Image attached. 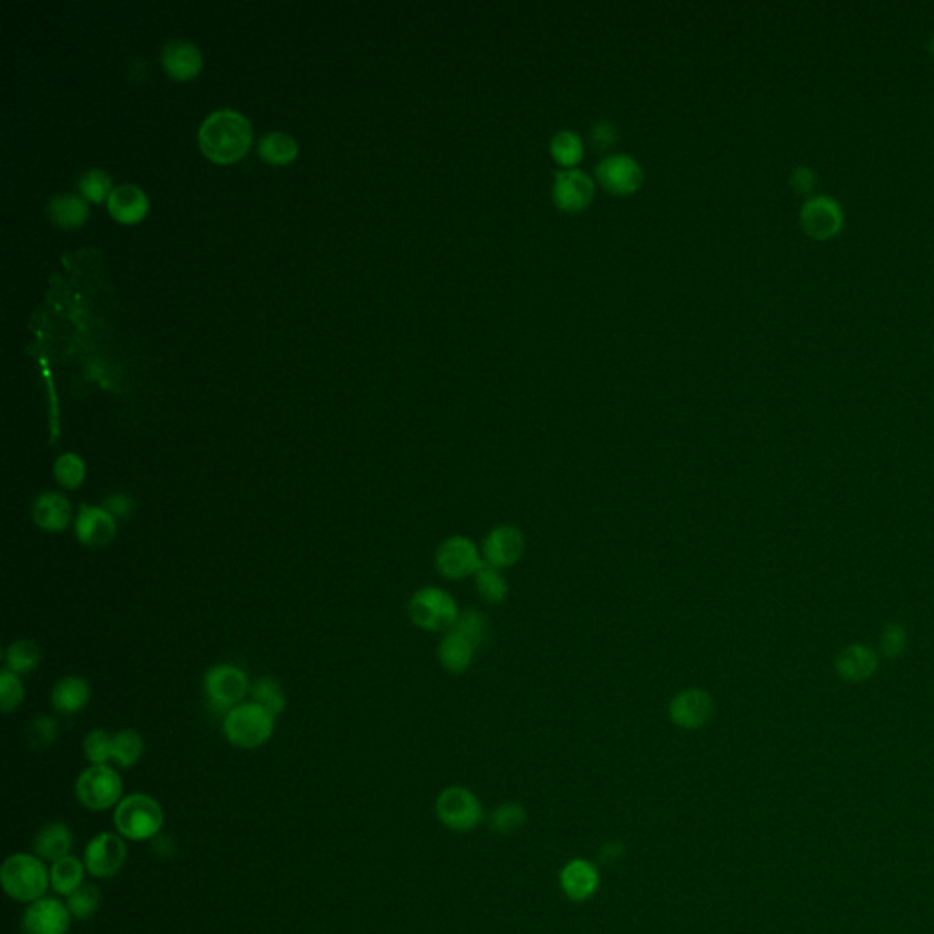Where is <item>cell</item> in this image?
Wrapping results in <instances>:
<instances>
[{
  "label": "cell",
  "instance_id": "obj_1",
  "mask_svg": "<svg viewBox=\"0 0 934 934\" xmlns=\"http://www.w3.org/2000/svg\"><path fill=\"white\" fill-rule=\"evenodd\" d=\"M252 143L249 119L232 108H221L205 117L199 128L203 154L216 163H232L245 156Z\"/></svg>",
  "mask_w": 934,
  "mask_h": 934
},
{
  "label": "cell",
  "instance_id": "obj_2",
  "mask_svg": "<svg viewBox=\"0 0 934 934\" xmlns=\"http://www.w3.org/2000/svg\"><path fill=\"white\" fill-rule=\"evenodd\" d=\"M0 882L11 900L33 903L41 900L48 891L50 872L41 858L30 854H13L6 858L0 869Z\"/></svg>",
  "mask_w": 934,
  "mask_h": 934
},
{
  "label": "cell",
  "instance_id": "obj_3",
  "mask_svg": "<svg viewBox=\"0 0 934 934\" xmlns=\"http://www.w3.org/2000/svg\"><path fill=\"white\" fill-rule=\"evenodd\" d=\"M460 612L462 610L455 597L438 586L420 588L411 595L407 604V613L413 624L435 634L449 632L457 623Z\"/></svg>",
  "mask_w": 934,
  "mask_h": 934
},
{
  "label": "cell",
  "instance_id": "obj_4",
  "mask_svg": "<svg viewBox=\"0 0 934 934\" xmlns=\"http://www.w3.org/2000/svg\"><path fill=\"white\" fill-rule=\"evenodd\" d=\"M114 823L117 832L128 840H150L163 829L165 812L154 798L146 794H132L119 801Z\"/></svg>",
  "mask_w": 934,
  "mask_h": 934
},
{
  "label": "cell",
  "instance_id": "obj_5",
  "mask_svg": "<svg viewBox=\"0 0 934 934\" xmlns=\"http://www.w3.org/2000/svg\"><path fill=\"white\" fill-rule=\"evenodd\" d=\"M274 714L258 703H243L227 712L223 732L234 747L258 748L269 741L274 732Z\"/></svg>",
  "mask_w": 934,
  "mask_h": 934
},
{
  "label": "cell",
  "instance_id": "obj_6",
  "mask_svg": "<svg viewBox=\"0 0 934 934\" xmlns=\"http://www.w3.org/2000/svg\"><path fill=\"white\" fill-rule=\"evenodd\" d=\"M435 812L438 821L453 832L473 831L484 820V807L477 794L460 785H451L438 794Z\"/></svg>",
  "mask_w": 934,
  "mask_h": 934
},
{
  "label": "cell",
  "instance_id": "obj_7",
  "mask_svg": "<svg viewBox=\"0 0 934 934\" xmlns=\"http://www.w3.org/2000/svg\"><path fill=\"white\" fill-rule=\"evenodd\" d=\"M484 564L480 546L466 535H451L438 544L435 568L447 581H464L475 577Z\"/></svg>",
  "mask_w": 934,
  "mask_h": 934
},
{
  "label": "cell",
  "instance_id": "obj_8",
  "mask_svg": "<svg viewBox=\"0 0 934 934\" xmlns=\"http://www.w3.org/2000/svg\"><path fill=\"white\" fill-rule=\"evenodd\" d=\"M75 792L86 809H112L123 796V779L108 765H92L77 779Z\"/></svg>",
  "mask_w": 934,
  "mask_h": 934
},
{
  "label": "cell",
  "instance_id": "obj_9",
  "mask_svg": "<svg viewBox=\"0 0 934 934\" xmlns=\"http://www.w3.org/2000/svg\"><path fill=\"white\" fill-rule=\"evenodd\" d=\"M714 697L712 694L699 688H685L677 692L668 703V717L675 727L683 730H699L714 716Z\"/></svg>",
  "mask_w": 934,
  "mask_h": 934
},
{
  "label": "cell",
  "instance_id": "obj_10",
  "mask_svg": "<svg viewBox=\"0 0 934 934\" xmlns=\"http://www.w3.org/2000/svg\"><path fill=\"white\" fill-rule=\"evenodd\" d=\"M205 694L216 710L230 712L249 694V677L238 666H214L205 675Z\"/></svg>",
  "mask_w": 934,
  "mask_h": 934
},
{
  "label": "cell",
  "instance_id": "obj_11",
  "mask_svg": "<svg viewBox=\"0 0 934 934\" xmlns=\"http://www.w3.org/2000/svg\"><path fill=\"white\" fill-rule=\"evenodd\" d=\"M480 551L484 564L497 570H508L522 559L526 551V537L517 526L500 524L486 533Z\"/></svg>",
  "mask_w": 934,
  "mask_h": 934
},
{
  "label": "cell",
  "instance_id": "obj_12",
  "mask_svg": "<svg viewBox=\"0 0 934 934\" xmlns=\"http://www.w3.org/2000/svg\"><path fill=\"white\" fill-rule=\"evenodd\" d=\"M128 856L126 843L121 836L103 832L88 843L84 851V867L95 878L108 880L123 869Z\"/></svg>",
  "mask_w": 934,
  "mask_h": 934
},
{
  "label": "cell",
  "instance_id": "obj_13",
  "mask_svg": "<svg viewBox=\"0 0 934 934\" xmlns=\"http://www.w3.org/2000/svg\"><path fill=\"white\" fill-rule=\"evenodd\" d=\"M72 924L68 905L55 898H41L22 914V934H66Z\"/></svg>",
  "mask_w": 934,
  "mask_h": 934
},
{
  "label": "cell",
  "instance_id": "obj_14",
  "mask_svg": "<svg viewBox=\"0 0 934 934\" xmlns=\"http://www.w3.org/2000/svg\"><path fill=\"white\" fill-rule=\"evenodd\" d=\"M597 177L602 187L613 194H632L643 183V167L639 161L626 154H613L604 157L597 165Z\"/></svg>",
  "mask_w": 934,
  "mask_h": 934
},
{
  "label": "cell",
  "instance_id": "obj_15",
  "mask_svg": "<svg viewBox=\"0 0 934 934\" xmlns=\"http://www.w3.org/2000/svg\"><path fill=\"white\" fill-rule=\"evenodd\" d=\"M75 537L88 548H106L117 535V520L99 506L83 504L75 517Z\"/></svg>",
  "mask_w": 934,
  "mask_h": 934
},
{
  "label": "cell",
  "instance_id": "obj_16",
  "mask_svg": "<svg viewBox=\"0 0 934 934\" xmlns=\"http://www.w3.org/2000/svg\"><path fill=\"white\" fill-rule=\"evenodd\" d=\"M801 227L814 238H829L843 223L841 207L829 196H814L803 203Z\"/></svg>",
  "mask_w": 934,
  "mask_h": 934
},
{
  "label": "cell",
  "instance_id": "obj_17",
  "mask_svg": "<svg viewBox=\"0 0 934 934\" xmlns=\"http://www.w3.org/2000/svg\"><path fill=\"white\" fill-rule=\"evenodd\" d=\"M595 185L592 177L579 168L562 170L555 177L553 183V199L555 203L568 212H577L586 207L593 199Z\"/></svg>",
  "mask_w": 934,
  "mask_h": 934
},
{
  "label": "cell",
  "instance_id": "obj_18",
  "mask_svg": "<svg viewBox=\"0 0 934 934\" xmlns=\"http://www.w3.org/2000/svg\"><path fill=\"white\" fill-rule=\"evenodd\" d=\"M559 880L564 896L571 902L581 903L590 900L593 894L597 893L601 885V874L592 862L584 858H575L562 867Z\"/></svg>",
  "mask_w": 934,
  "mask_h": 934
},
{
  "label": "cell",
  "instance_id": "obj_19",
  "mask_svg": "<svg viewBox=\"0 0 934 934\" xmlns=\"http://www.w3.org/2000/svg\"><path fill=\"white\" fill-rule=\"evenodd\" d=\"M32 517L33 522L41 530L50 531V533H61L72 524V504L61 493L48 491V493L39 495L35 500Z\"/></svg>",
  "mask_w": 934,
  "mask_h": 934
},
{
  "label": "cell",
  "instance_id": "obj_20",
  "mask_svg": "<svg viewBox=\"0 0 934 934\" xmlns=\"http://www.w3.org/2000/svg\"><path fill=\"white\" fill-rule=\"evenodd\" d=\"M161 63L170 77L177 81H187L198 75L203 66V57L196 44L176 39L165 44L161 52Z\"/></svg>",
  "mask_w": 934,
  "mask_h": 934
},
{
  "label": "cell",
  "instance_id": "obj_21",
  "mask_svg": "<svg viewBox=\"0 0 934 934\" xmlns=\"http://www.w3.org/2000/svg\"><path fill=\"white\" fill-rule=\"evenodd\" d=\"M475 654H477V646L469 643L466 637H462L455 630H449L444 634L442 641L438 644V652H436L442 668L449 674L455 675L464 674L471 668Z\"/></svg>",
  "mask_w": 934,
  "mask_h": 934
},
{
  "label": "cell",
  "instance_id": "obj_22",
  "mask_svg": "<svg viewBox=\"0 0 934 934\" xmlns=\"http://www.w3.org/2000/svg\"><path fill=\"white\" fill-rule=\"evenodd\" d=\"M108 210L115 219L123 223H135L145 216L148 198L141 188L132 183H125L115 187L108 196Z\"/></svg>",
  "mask_w": 934,
  "mask_h": 934
},
{
  "label": "cell",
  "instance_id": "obj_23",
  "mask_svg": "<svg viewBox=\"0 0 934 934\" xmlns=\"http://www.w3.org/2000/svg\"><path fill=\"white\" fill-rule=\"evenodd\" d=\"M878 666V657L872 652L871 648L854 644L845 648L838 659H836V670L845 681L860 683L869 679Z\"/></svg>",
  "mask_w": 934,
  "mask_h": 934
},
{
  "label": "cell",
  "instance_id": "obj_24",
  "mask_svg": "<svg viewBox=\"0 0 934 934\" xmlns=\"http://www.w3.org/2000/svg\"><path fill=\"white\" fill-rule=\"evenodd\" d=\"M72 843L73 838L70 829L61 821H53V823H48L46 827H42L41 831L37 832V836L33 840V849H35L41 860L57 862L64 856H70L68 852L72 849Z\"/></svg>",
  "mask_w": 934,
  "mask_h": 934
},
{
  "label": "cell",
  "instance_id": "obj_25",
  "mask_svg": "<svg viewBox=\"0 0 934 934\" xmlns=\"http://www.w3.org/2000/svg\"><path fill=\"white\" fill-rule=\"evenodd\" d=\"M90 701V686L83 677H64L53 688L52 703L61 714H77Z\"/></svg>",
  "mask_w": 934,
  "mask_h": 934
},
{
  "label": "cell",
  "instance_id": "obj_26",
  "mask_svg": "<svg viewBox=\"0 0 934 934\" xmlns=\"http://www.w3.org/2000/svg\"><path fill=\"white\" fill-rule=\"evenodd\" d=\"M48 214L55 225L64 227V229H72V227L83 225L90 210H88L86 201L75 194H57L48 201Z\"/></svg>",
  "mask_w": 934,
  "mask_h": 934
},
{
  "label": "cell",
  "instance_id": "obj_27",
  "mask_svg": "<svg viewBox=\"0 0 934 934\" xmlns=\"http://www.w3.org/2000/svg\"><path fill=\"white\" fill-rule=\"evenodd\" d=\"M84 867L73 856H64L61 860L53 862L52 871H50V882H52L53 891L61 896H70L75 893L81 885H84Z\"/></svg>",
  "mask_w": 934,
  "mask_h": 934
},
{
  "label": "cell",
  "instance_id": "obj_28",
  "mask_svg": "<svg viewBox=\"0 0 934 934\" xmlns=\"http://www.w3.org/2000/svg\"><path fill=\"white\" fill-rule=\"evenodd\" d=\"M475 588L478 597L488 604H502L508 599L509 584L502 570H497L489 564H482V568L475 573Z\"/></svg>",
  "mask_w": 934,
  "mask_h": 934
},
{
  "label": "cell",
  "instance_id": "obj_29",
  "mask_svg": "<svg viewBox=\"0 0 934 934\" xmlns=\"http://www.w3.org/2000/svg\"><path fill=\"white\" fill-rule=\"evenodd\" d=\"M258 152L267 163L285 165V163H291L298 154V143L292 135L285 134V132H270L261 137Z\"/></svg>",
  "mask_w": 934,
  "mask_h": 934
},
{
  "label": "cell",
  "instance_id": "obj_30",
  "mask_svg": "<svg viewBox=\"0 0 934 934\" xmlns=\"http://www.w3.org/2000/svg\"><path fill=\"white\" fill-rule=\"evenodd\" d=\"M528 820V812L515 801L502 803L489 814V829L497 834H515L524 827Z\"/></svg>",
  "mask_w": 934,
  "mask_h": 934
},
{
  "label": "cell",
  "instance_id": "obj_31",
  "mask_svg": "<svg viewBox=\"0 0 934 934\" xmlns=\"http://www.w3.org/2000/svg\"><path fill=\"white\" fill-rule=\"evenodd\" d=\"M462 637H466L469 643L475 644L478 648L488 641L489 624L488 617L480 610L475 608H466L458 615L457 623L451 628Z\"/></svg>",
  "mask_w": 934,
  "mask_h": 934
},
{
  "label": "cell",
  "instance_id": "obj_32",
  "mask_svg": "<svg viewBox=\"0 0 934 934\" xmlns=\"http://www.w3.org/2000/svg\"><path fill=\"white\" fill-rule=\"evenodd\" d=\"M551 156L555 157L564 167H573L584 156L582 139L571 130H561L551 137Z\"/></svg>",
  "mask_w": 934,
  "mask_h": 934
},
{
  "label": "cell",
  "instance_id": "obj_33",
  "mask_svg": "<svg viewBox=\"0 0 934 934\" xmlns=\"http://www.w3.org/2000/svg\"><path fill=\"white\" fill-rule=\"evenodd\" d=\"M145 752V741L135 730H123L114 736V761L119 767L130 768L139 763Z\"/></svg>",
  "mask_w": 934,
  "mask_h": 934
},
{
  "label": "cell",
  "instance_id": "obj_34",
  "mask_svg": "<svg viewBox=\"0 0 934 934\" xmlns=\"http://www.w3.org/2000/svg\"><path fill=\"white\" fill-rule=\"evenodd\" d=\"M41 663V648L33 641H17L11 644L6 654L8 670L15 674H28Z\"/></svg>",
  "mask_w": 934,
  "mask_h": 934
},
{
  "label": "cell",
  "instance_id": "obj_35",
  "mask_svg": "<svg viewBox=\"0 0 934 934\" xmlns=\"http://www.w3.org/2000/svg\"><path fill=\"white\" fill-rule=\"evenodd\" d=\"M55 480L66 489H77L83 486L86 478V464L83 458L75 453H64L55 460L53 466Z\"/></svg>",
  "mask_w": 934,
  "mask_h": 934
},
{
  "label": "cell",
  "instance_id": "obj_36",
  "mask_svg": "<svg viewBox=\"0 0 934 934\" xmlns=\"http://www.w3.org/2000/svg\"><path fill=\"white\" fill-rule=\"evenodd\" d=\"M252 699L254 703L265 706L270 714L278 716L285 710V694L281 690L280 683L274 677H261L254 686H252Z\"/></svg>",
  "mask_w": 934,
  "mask_h": 934
},
{
  "label": "cell",
  "instance_id": "obj_37",
  "mask_svg": "<svg viewBox=\"0 0 934 934\" xmlns=\"http://www.w3.org/2000/svg\"><path fill=\"white\" fill-rule=\"evenodd\" d=\"M99 903H101V893L95 885H81L75 893L68 896V909L72 913L73 918L77 920H86L90 916H94L95 911L99 909Z\"/></svg>",
  "mask_w": 934,
  "mask_h": 934
},
{
  "label": "cell",
  "instance_id": "obj_38",
  "mask_svg": "<svg viewBox=\"0 0 934 934\" xmlns=\"http://www.w3.org/2000/svg\"><path fill=\"white\" fill-rule=\"evenodd\" d=\"M84 756L94 765H106L114 759V736L104 730H94L84 739Z\"/></svg>",
  "mask_w": 934,
  "mask_h": 934
},
{
  "label": "cell",
  "instance_id": "obj_39",
  "mask_svg": "<svg viewBox=\"0 0 934 934\" xmlns=\"http://www.w3.org/2000/svg\"><path fill=\"white\" fill-rule=\"evenodd\" d=\"M79 188H81L84 198L95 201V203L103 201L114 190L112 188V177L108 176V172H104L101 168H92V170L84 172L81 181H79Z\"/></svg>",
  "mask_w": 934,
  "mask_h": 934
},
{
  "label": "cell",
  "instance_id": "obj_40",
  "mask_svg": "<svg viewBox=\"0 0 934 934\" xmlns=\"http://www.w3.org/2000/svg\"><path fill=\"white\" fill-rule=\"evenodd\" d=\"M24 701V686L21 679L11 670H2L0 672V706L2 712H13L21 706Z\"/></svg>",
  "mask_w": 934,
  "mask_h": 934
},
{
  "label": "cell",
  "instance_id": "obj_41",
  "mask_svg": "<svg viewBox=\"0 0 934 934\" xmlns=\"http://www.w3.org/2000/svg\"><path fill=\"white\" fill-rule=\"evenodd\" d=\"M57 736V725L50 717H39L30 728V739L35 747H48Z\"/></svg>",
  "mask_w": 934,
  "mask_h": 934
},
{
  "label": "cell",
  "instance_id": "obj_42",
  "mask_svg": "<svg viewBox=\"0 0 934 934\" xmlns=\"http://www.w3.org/2000/svg\"><path fill=\"white\" fill-rule=\"evenodd\" d=\"M905 648V632L898 624H889L882 634V654L887 657L900 655Z\"/></svg>",
  "mask_w": 934,
  "mask_h": 934
},
{
  "label": "cell",
  "instance_id": "obj_43",
  "mask_svg": "<svg viewBox=\"0 0 934 934\" xmlns=\"http://www.w3.org/2000/svg\"><path fill=\"white\" fill-rule=\"evenodd\" d=\"M592 139L599 148H610L617 141V128L610 121H597L592 128Z\"/></svg>",
  "mask_w": 934,
  "mask_h": 934
},
{
  "label": "cell",
  "instance_id": "obj_44",
  "mask_svg": "<svg viewBox=\"0 0 934 934\" xmlns=\"http://www.w3.org/2000/svg\"><path fill=\"white\" fill-rule=\"evenodd\" d=\"M103 508L115 519H128L132 509H134V502L128 499L126 495L119 493V495H112V497L104 500Z\"/></svg>",
  "mask_w": 934,
  "mask_h": 934
},
{
  "label": "cell",
  "instance_id": "obj_45",
  "mask_svg": "<svg viewBox=\"0 0 934 934\" xmlns=\"http://www.w3.org/2000/svg\"><path fill=\"white\" fill-rule=\"evenodd\" d=\"M814 181H816V177H814L809 167L794 168L792 177H790L792 187L796 188L798 192H810V188L814 187Z\"/></svg>",
  "mask_w": 934,
  "mask_h": 934
},
{
  "label": "cell",
  "instance_id": "obj_46",
  "mask_svg": "<svg viewBox=\"0 0 934 934\" xmlns=\"http://www.w3.org/2000/svg\"><path fill=\"white\" fill-rule=\"evenodd\" d=\"M933 52H934V37H933Z\"/></svg>",
  "mask_w": 934,
  "mask_h": 934
}]
</instances>
